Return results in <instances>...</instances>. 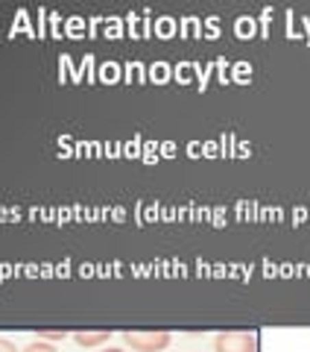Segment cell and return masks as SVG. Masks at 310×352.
<instances>
[{
  "mask_svg": "<svg viewBox=\"0 0 310 352\" xmlns=\"http://www.w3.org/2000/svg\"><path fill=\"white\" fill-rule=\"evenodd\" d=\"M170 332H123V344L135 352H161L170 346Z\"/></svg>",
  "mask_w": 310,
  "mask_h": 352,
  "instance_id": "1",
  "label": "cell"
},
{
  "mask_svg": "<svg viewBox=\"0 0 310 352\" xmlns=\"http://www.w3.org/2000/svg\"><path fill=\"white\" fill-rule=\"evenodd\" d=\"M214 352H258V338L252 332H223L214 338Z\"/></svg>",
  "mask_w": 310,
  "mask_h": 352,
  "instance_id": "2",
  "label": "cell"
},
{
  "mask_svg": "<svg viewBox=\"0 0 310 352\" xmlns=\"http://www.w3.org/2000/svg\"><path fill=\"white\" fill-rule=\"evenodd\" d=\"M71 338H73V344H80V346H85V349H94V346L108 344L112 332H76V335H71Z\"/></svg>",
  "mask_w": 310,
  "mask_h": 352,
  "instance_id": "3",
  "label": "cell"
},
{
  "mask_svg": "<svg viewBox=\"0 0 310 352\" xmlns=\"http://www.w3.org/2000/svg\"><path fill=\"white\" fill-rule=\"evenodd\" d=\"M21 352H59L56 346H53V344H47V340H32V344H27L24 349H21Z\"/></svg>",
  "mask_w": 310,
  "mask_h": 352,
  "instance_id": "4",
  "label": "cell"
},
{
  "mask_svg": "<svg viewBox=\"0 0 310 352\" xmlns=\"http://www.w3.org/2000/svg\"><path fill=\"white\" fill-rule=\"evenodd\" d=\"M38 338L47 340V344H53V340H64L68 335H64V332H38Z\"/></svg>",
  "mask_w": 310,
  "mask_h": 352,
  "instance_id": "5",
  "label": "cell"
},
{
  "mask_svg": "<svg viewBox=\"0 0 310 352\" xmlns=\"http://www.w3.org/2000/svg\"><path fill=\"white\" fill-rule=\"evenodd\" d=\"M0 352H21V349H15V344H12V340L0 338Z\"/></svg>",
  "mask_w": 310,
  "mask_h": 352,
  "instance_id": "6",
  "label": "cell"
},
{
  "mask_svg": "<svg viewBox=\"0 0 310 352\" xmlns=\"http://www.w3.org/2000/svg\"><path fill=\"white\" fill-rule=\"evenodd\" d=\"M99 352H126V349H120V346H108V349H99Z\"/></svg>",
  "mask_w": 310,
  "mask_h": 352,
  "instance_id": "7",
  "label": "cell"
}]
</instances>
